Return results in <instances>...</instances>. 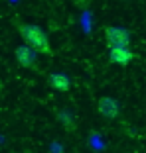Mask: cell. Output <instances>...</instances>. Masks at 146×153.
<instances>
[{
	"instance_id": "cell-8",
	"label": "cell",
	"mask_w": 146,
	"mask_h": 153,
	"mask_svg": "<svg viewBox=\"0 0 146 153\" xmlns=\"http://www.w3.org/2000/svg\"><path fill=\"white\" fill-rule=\"evenodd\" d=\"M71 2H73L75 6H77L79 10H87L89 6H91V2H93V0H71Z\"/></svg>"
},
{
	"instance_id": "cell-1",
	"label": "cell",
	"mask_w": 146,
	"mask_h": 153,
	"mask_svg": "<svg viewBox=\"0 0 146 153\" xmlns=\"http://www.w3.org/2000/svg\"><path fill=\"white\" fill-rule=\"evenodd\" d=\"M16 27H18L20 37L24 39V45L32 47L40 55H50V57L53 55L51 45H50V37L46 36V32L41 27L34 26V24H22V22L16 24Z\"/></svg>"
},
{
	"instance_id": "cell-9",
	"label": "cell",
	"mask_w": 146,
	"mask_h": 153,
	"mask_svg": "<svg viewBox=\"0 0 146 153\" xmlns=\"http://www.w3.org/2000/svg\"><path fill=\"white\" fill-rule=\"evenodd\" d=\"M2 90H4V82H2V79H0V94H2Z\"/></svg>"
},
{
	"instance_id": "cell-3",
	"label": "cell",
	"mask_w": 146,
	"mask_h": 153,
	"mask_svg": "<svg viewBox=\"0 0 146 153\" xmlns=\"http://www.w3.org/2000/svg\"><path fill=\"white\" fill-rule=\"evenodd\" d=\"M97 112L105 120H114L120 114V104L113 96H101L99 102H97Z\"/></svg>"
},
{
	"instance_id": "cell-4",
	"label": "cell",
	"mask_w": 146,
	"mask_h": 153,
	"mask_svg": "<svg viewBox=\"0 0 146 153\" xmlns=\"http://www.w3.org/2000/svg\"><path fill=\"white\" fill-rule=\"evenodd\" d=\"M14 57H16V61L26 69H36L38 67V53L32 47H28V45H18V47L14 49Z\"/></svg>"
},
{
	"instance_id": "cell-5",
	"label": "cell",
	"mask_w": 146,
	"mask_h": 153,
	"mask_svg": "<svg viewBox=\"0 0 146 153\" xmlns=\"http://www.w3.org/2000/svg\"><path fill=\"white\" fill-rule=\"evenodd\" d=\"M109 59L114 65H128L134 59V53L128 47H109Z\"/></svg>"
},
{
	"instance_id": "cell-2",
	"label": "cell",
	"mask_w": 146,
	"mask_h": 153,
	"mask_svg": "<svg viewBox=\"0 0 146 153\" xmlns=\"http://www.w3.org/2000/svg\"><path fill=\"white\" fill-rule=\"evenodd\" d=\"M105 39H107L109 47H128L130 45V33L124 27L107 26L105 27Z\"/></svg>"
},
{
	"instance_id": "cell-6",
	"label": "cell",
	"mask_w": 146,
	"mask_h": 153,
	"mask_svg": "<svg viewBox=\"0 0 146 153\" xmlns=\"http://www.w3.org/2000/svg\"><path fill=\"white\" fill-rule=\"evenodd\" d=\"M50 86L57 92H67L69 86H71V81H69V76L65 73H51L50 79H47Z\"/></svg>"
},
{
	"instance_id": "cell-7",
	"label": "cell",
	"mask_w": 146,
	"mask_h": 153,
	"mask_svg": "<svg viewBox=\"0 0 146 153\" xmlns=\"http://www.w3.org/2000/svg\"><path fill=\"white\" fill-rule=\"evenodd\" d=\"M57 122H59V124H61V126H63L67 131H73L75 128H77V126H75V120H73V116L67 112V110H59V112H57Z\"/></svg>"
}]
</instances>
